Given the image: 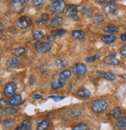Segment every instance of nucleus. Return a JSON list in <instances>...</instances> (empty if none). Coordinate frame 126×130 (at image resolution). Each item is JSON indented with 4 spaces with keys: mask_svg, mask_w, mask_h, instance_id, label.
I'll use <instances>...</instances> for the list:
<instances>
[{
    "mask_svg": "<svg viewBox=\"0 0 126 130\" xmlns=\"http://www.w3.org/2000/svg\"><path fill=\"white\" fill-rule=\"evenodd\" d=\"M49 126V122L47 120H43L41 121L38 125H37V129L39 130H45L48 128Z\"/></svg>",
    "mask_w": 126,
    "mask_h": 130,
    "instance_id": "nucleus-26",
    "label": "nucleus"
},
{
    "mask_svg": "<svg viewBox=\"0 0 126 130\" xmlns=\"http://www.w3.org/2000/svg\"><path fill=\"white\" fill-rule=\"evenodd\" d=\"M34 48L40 53H46L52 48V45L48 42L39 41L34 44Z\"/></svg>",
    "mask_w": 126,
    "mask_h": 130,
    "instance_id": "nucleus-2",
    "label": "nucleus"
},
{
    "mask_svg": "<svg viewBox=\"0 0 126 130\" xmlns=\"http://www.w3.org/2000/svg\"><path fill=\"white\" fill-rule=\"evenodd\" d=\"M71 75V71L70 69H66V70H64L60 75H59V77L57 80L63 85L64 86L65 85V83L67 81V79L70 77Z\"/></svg>",
    "mask_w": 126,
    "mask_h": 130,
    "instance_id": "nucleus-10",
    "label": "nucleus"
},
{
    "mask_svg": "<svg viewBox=\"0 0 126 130\" xmlns=\"http://www.w3.org/2000/svg\"><path fill=\"white\" fill-rule=\"evenodd\" d=\"M6 66L9 68H16L19 66V60L16 58H10L6 62Z\"/></svg>",
    "mask_w": 126,
    "mask_h": 130,
    "instance_id": "nucleus-24",
    "label": "nucleus"
},
{
    "mask_svg": "<svg viewBox=\"0 0 126 130\" xmlns=\"http://www.w3.org/2000/svg\"><path fill=\"white\" fill-rule=\"evenodd\" d=\"M5 100H3V99H1L0 100V108H2L4 105H5Z\"/></svg>",
    "mask_w": 126,
    "mask_h": 130,
    "instance_id": "nucleus-43",
    "label": "nucleus"
},
{
    "mask_svg": "<svg viewBox=\"0 0 126 130\" xmlns=\"http://www.w3.org/2000/svg\"><path fill=\"white\" fill-rule=\"evenodd\" d=\"M72 36L73 39L78 41H84L85 39V34L81 30H74L72 32Z\"/></svg>",
    "mask_w": 126,
    "mask_h": 130,
    "instance_id": "nucleus-15",
    "label": "nucleus"
},
{
    "mask_svg": "<svg viewBox=\"0 0 126 130\" xmlns=\"http://www.w3.org/2000/svg\"><path fill=\"white\" fill-rule=\"evenodd\" d=\"M21 102H22V97L19 94L14 95L13 96L9 98V104L12 106H17Z\"/></svg>",
    "mask_w": 126,
    "mask_h": 130,
    "instance_id": "nucleus-13",
    "label": "nucleus"
},
{
    "mask_svg": "<svg viewBox=\"0 0 126 130\" xmlns=\"http://www.w3.org/2000/svg\"><path fill=\"white\" fill-rule=\"evenodd\" d=\"M99 59V56L98 55H95V56H91V57H87L85 59V61L87 62H94L95 60L98 59Z\"/></svg>",
    "mask_w": 126,
    "mask_h": 130,
    "instance_id": "nucleus-36",
    "label": "nucleus"
},
{
    "mask_svg": "<svg viewBox=\"0 0 126 130\" xmlns=\"http://www.w3.org/2000/svg\"><path fill=\"white\" fill-rule=\"evenodd\" d=\"M94 19L97 22H102L104 21V16L102 14L97 13V14H95L94 15Z\"/></svg>",
    "mask_w": 126,
    "mask_h": 130,
    "instance_id": "nucleus-35",
    "label": "nucleus"
},
{
    "mask_svg": "<svg viewBox=\"0 0 126 130\" xmlns=\"http://www.w3.org/2000/svg\"><path fill=\"white\" fill-rule=\"evenodd\" d=\"M55 63H56L57 66V67H60V68H64V67H65L67 65V62L64 59H56Z\"/></svg>",
    "mask_w": 126,
    "mask_h": 130,
    "instance_id": "nucleus-29",
    "label": "nucleus"
},
{
    "mask_svg": "<svg viewBox=\"0 0 126 130\" xmlns=\"http://www.w3.org/2000/svg\"><path fill=\"white\" fill-rule=\"evenodd\" d=\"M81 12L84 15H88L91 12V8L88 6H87V5L83 6L81 7Z\"/></svg>",
    "mask_w": 126,
    "mask_h": 130,
    "instance_id": "nucleus-33",
    "label": "nucleus"
},
{
    "mask_svg": "<svg viewBox=\"0 0 126 130\" xmlns=\"http://www.w3.org/2000/svg\"><path fill=\"white\" fill-rule=\"evenodd\" d=\"M115 125L118 128H121V129L125 128H126V116L120 117L116 122Z\"/></svg>",
    "mask_w": 126,
    "mask_h": 130,
    "instance_id": "nucleus-23",
    "label": "nucleus"
},
{
    "mask_svg": "<svg viewBox=\"0 0 126 130\" xmlns=\"http://www.w3.org/2000/svg\"><path fill=\"white\" fill-rule=\"evenodd\" d=\"M64 86L57 80V79L53 80L52 83H51V88L54 90H57V89H60L63 87Z\"/></svg>",
    "mask_w": 126,
    "mask_h": 130,
    "instance_id": "nucleus-27",
    "label": "nucleus"
},
{
    "mask_svg": "<svg viewBox=\"0 0 126 130\" xmlns=\"http://www.w3.org/2000/svg\"><path fill=\"white\" fill-rule=\"evenodd\" d=\"M3 30H4V27H3V25L0 22V34H1L3 32Z\"/></svg>",
    "mask_w": 126,
    "mask_h": 130,
    "instance_id": "nucleus-44",
    "label": "nucleus"
},
{
    "mask_svg": "<svg viewBox=\"0 0 126 130\" xmlns=\"http://www.w3.org/2000/svg\"><path fill=\"white\" fill-rule=\"evenodd\" d=\"M51 35L54 36H61L63 35H64L65 33H67V31L64 29H58V30H55L50 32Z\"/></svg>",
    "mask_w": 126,
    "mask_h": 130,
    "instance_id": "nucleus-31",
    "label": "nucleus"
},
{
    "mask_svg": "<svg viewBox=\"0 0 126 130\" xmlns=\"http://www.w3.org/2000/svg\"><path fill=\"white\" fill-rule=\"evenodd\" d=\"M78 95L84 99H87L91 96V92L87 89L81 88L78 91Z\"/></svg>",
    "mask_w": 126,
    "mask_h": 130,
    "instance_id": "nucleus-20",
    "label": "nucleus"
},
{
    "mask_svg": "<svg viewBox=\"0 0 126 130\" xmlns=\"http://www.w3.org/2000/svg\"><path fill=\"white\" fill-rule=\"evenodd\" d=\"M49 98L53 99L55 102H59V101H61L64 99V97L59 96V95H52V96H49Z\"/></svg>",
    "mask_w": 126,
    "mask_h": 130,
    "instance_id": "nucleus-38",
    "label": "nucleus"
},
{
    "mask_svg": "<svg viewBox=\"0 0 126 130\" xmlns=\"http://www.w3.org/2000/svg\"><path fill=\"white\" fill-rule=\"evenodd\" d=\"M97 74L98 75H100V77L104 78V79H106L109 81H113L115 79V75L111 72H105V71H97Z\"/></svg>",
    "mask_w": 126,
    "mask_h": 130,
    "instance_id": "nucleus-12",
    "label": "nucleus"
},
{
    "mask_svg": "<svg viewBox=\"0 0 126 130\" xmlns=\"http://www.w3.org/2000/svg\"><path fill=\"white\" fill-rule=\"evenodd\" d=\"M32 4L36 7L40 6L43 4V0H32Z\"/></svg>",
    "mask_w": 126,
    "mask_h": 130,
    "instance_id": "nucleus-37",
    "label": "nucleus"
},
{
    "mask_svg": "<svg viewBox=\"0 0 126 130\" xmlns=\"http://www.w3.org/2000/svg\"><path fill=\"white\" fill-rule=\"evenodd\" d=\"M91 108L93 112L97 114L103 113L108 109V103L104 99H97L92 102Z\"/></svg>",
    "mask_w": 126,
    "mask_h": 130,
    "instance_id": "nucleus-1",
    "label": "nucleus"
},
{
    "mask_svg": "<svg viewBox=\"0 0 126 130\" xmlns=\"http://www.w3.org/2000/svg\"><path fill=\"white\" fill-rule=\"evenodd\" d=\"M120 53L122 56L126 57V45L123 46L121 49H120Z\"/></svg>",
    "mask_w": 126,
    "mask_h": 130,
    "instance_id": "nucleus-40",
    "label": "nucleus"
},
{
    "mask_svg": "<svg viewBox=\"0 0 126 130\" xmlns=\"http://www.w3.org/2000/svg\"><path fill=\"white\" fill-rule=\"evenodd\" d=\"M49 19V15L47 13H43L37 19H36V24L39 25H45Z\"/></svg>",
    "mask_w": 126,
    "mask_h": 130,
    "instance_id": "nucleus-17",
    "label": "nucleus"
},
{
    "mask_svg": "<svg viewBox=\"0 0 126 130\" xmlns=\"http://www.w3.org/2000/svg\"><path fill=\"white\" fill-rule=\"evenodd\" d=\"M51 2H59V1H63V0H50Z\"/></svg>",
    "mask_w": 126,
    "mask_h": 130,
    "instance_id": "nucleus-45",
    "label": "nucleus"
},
{
    "mask_svg": "<svg viewBox=\"0 0 126 130\" xmlns=\"http://www.w3.org/2000/svg\"><path fill=\"white\" fill-rule=\"evenodd\" d=\"M87 71V66L83 63H76L72 66V72L75 75H84Z\"/></svg>",
    "mask_w": 126,
    "mask_h": 130,
    "instance_id": "nucleus-8",
    "label": "nucleus"
},
{
    "mask_svg": "<svg viewBox=\"0 0 126 130\" xmlns=\"http://www.w3.org/2000/svg\"><path fill=\"white\" fill-rule=\"evenodd\" d=\"M109 115L114 119H119L122 116V111L119 108H115L110 111Z\"/></svg>",
    "mask_w": 126,
    "mask_h": 130,
    "instance_id": "nucleus-18",
    "label": "nucleus"
},
{
    "mask_svg": "<svg viewBox=\"0 0 126 130\" xmlns=\"http://www.w3.org/2000/svg\"><path fill=\"white\" fill-rule=\"evenodd\" d=\"M49 9L54 13H60L64 12L66 9V4L63 1L52 2L49 5Z\"/></svg>",
    "mask_w": 126,
    "mask_h": 130,
    "instance_id": "nucleus-4",
    "label": "nucleus"
},
{
    "mask_svg": "<svg viewBox=\"0 0 126 130\" xmlns=\"http://www.w3.org/2000/svg\"><path fill=\"white\" fill-rule=\"evenodd\" d=\"M63 22V18L60 15H57L55 17H54L50 22V26L52 28H57L59 26H60L61 24Z\"/></svg>",
    "mask_w": 126,
    "mask_h": 130,
    "instance_id": "nucleus-14",
    "label": "nucleus"
},
{
    "mask_svg": "<svg viewBox=\"0 0 126 130\" xmlns=\"http://www.w3.org/2000/svg\"><path fill=\"white\" fill-rule=\"evenodd\" d=\"M28 0H13L11 3V7L12 10L16 12H20L24 10L27 6Z\"/></svg>",
    "mask_w": 126,
    "mask_h": 130,
    "instance_id": "nucleus-3",
    "label": "nucleus"
},
{
    "mask_svg": "<svg viewBox=\"0 0 126 130\" xmlns=\"http://www.w3.org/2000/svg\"><path fill=\"white\" fill-rule=\"evenodd\" d=\"M66 15L72 19L77 20L78 19V9L76 6L71 5L66 10Z\"/></svg>",
    "mask_w": 126,
    "mask_h": 130,
    "instance_id": "nucleus-7",
    "label": "nucleus"
},
{
    "mask_svg": "<svg viewBox=\"0 0 126 130\" xmlns=\"http://www.w3.org/2000/svg\"><path fill=\"white\" fill-rule=\"evenodd\" d=\"M32 123L29 120H25L23 121L19 126L16 128V130H30L31 129Z\"/></svg>",
    "mask_w": 126,
    "mask_h": 130,
    "instance_id": "nucleus-16",
    "label": "nucleus"
},
{
    "mask_svg": "<svg viewBox=\"0 0 126 130\" xmlns=\"http://www.w3.org/2000/svg\"><path fill=\"white\" fill-rule=\"evenodd\" d=\"M72 128L73 130H84V129H88L89 127L86 123H79L75 126H73Z\"/></svg>",
    "mask_w": 126,
    "mask_h": 130,
    "instance_id": "nucleus-28",
    "label": "nucleus"
},
{
    "mask_svg": "<svg viewBox=\"0 0 126 130\" xmlns=\"http://www.w3.org/2000/svg\"><path fill=\"white\" fill-rule=\"evenodd\" d=\"M115 0H97V2L100 4H109L114 3Z\"/></svg>",
    "mask_w": 126,
    "mask_h": 130,
    "instance_id": "nucleus-39",
    "label": "nucleus"
},
{
    "mask_svg": "<svg viewBox=\"0 0 126 130\" xmlns=\"http://www.w3.org/2000/svg\"><path fill=\"white\" fill-rule=\"evenodd\" d=\"M33 98H34L35 99H41V98H42V95H40V94H36V95H33Z\"/></svg>",
    "mask_w": 126,
    "mask_h": 130,
    "instance_id": "nucleus-42",
    "label": "nucleus"
},
{
    "mask_svg": "<svg viewBox=\"0 0 126 130\" xmlns=\"http://www.w3.org/2000/svg\"><path fill=\"white\" fill-rule=\"evenodd\" d=\"M104 62L107 65H119L120 64V60L117 57V54L115 53H111L108 56H107L104 59Z\"/></svg>",
    "mask_w": 126,
    "mask_h": 130,
    "instance_id": "nucleus-9",
    "label": "nucleus"
},
{
    "mask_svg": "<svg viewBox=\"0 0 126 130\" xmlns=\"http://www.w3.org/2000/svg\"><path fill=\"white\" fill-rule=\"evenodd\" d=\"M16 24L20 29H27L32 24V19L29 16L23 15L18 19Z\"/></svg>",
    "mask_w": 126,
    "mask_h": 130,
    "instance_id": "nucleus-5",
    "label": "nucleus"
},
{
    "mask_svg": "<svg viewBox=\"0 0 126 130\" xmlns=\"http://www.w3.org/2000/svg\"><path fill=\"white\" fill-rule=\"evenodd\" d=\"M102 39L106 44H111L115 42L116 37L114 36L113 35H105L102 37Z\"/></svg>",
    "mask_w": 126,
    "mask_h": 130,
    "instance_id": "nucleus-21",
    "label": "nucleus"
},
{
    "mask_svg": "<svg viewBox=\"0 0 126 130\" xmlns=\"http://www.w3.org/2000/svg\"><path fill=\"white\" fill-rule=\"evenodd\" d=\"M71 116H73V117H78L81 115V111L79 109H77V108H75V109H73L71 110Z\"/></svg>",
    "mask_w": 126,
    "mask_h": 130,
    "instance_id": "nucleus-34",
    "label": "nucleus"
},
{
    "mask_svg": "<svg viewBox=\"0 0 126 130\" xmlns=\"http://www.w3.org/2000/svg\"><path fill=\"white\" fill-rule=\"evenodd\" d=\"M120 38H121V39L122 41H126V32L121 34V36H120Z\"/></svg>",
    "mask_w": 126,
    "mask_h": 130,
    "instance_id": "nucleus-41",
    "label": "nucleus"
},
{
    "mask_svg": "<svg viewBox=\"0 0 126 130\" xmlns=\"http://www.w3.org/2000/svg\"><path fill=\"white\" fill-rule=\"evenodd\" d=\"M119 31V29L118 26H115V25H107L104 28V32H106V33H116Z\"/></svg>",
    "mask_w": 126,
    "mask_h": 130,
    "instance_id": "nucleus-19",
    "label": "nucleus"
},
{
    "mask_svg": "<svg viewBox=\"0 0 126 130\" xmlns=\"http://www.w3.org/2000/svg\"><path fill=\"white\" fill-rule=\"evenodd\" d=\"M25 53H26V49L22 47H19V48H16L13 50V54L17 56V57H19V56H23Z\"/></svg>",
    "mask_w": 126,
    "mask_h": 130,
    "instance_id": "nucleus-25",
    "label": "nucleus"
},
{
    "mask_svg": "<svg viewBox=\"0 0 126 130\" xmlns=\"http://www.w3.org/2000/svg\"><path fill=\"white\" fill-rule=\"evenodd\" d=\"M44 36V34L42 31H35L33 32V37L34 39H40Z\"/></svg>",
    "mask_w": 126,
    "mask_h": 130,
    "instance_id": "nucleus-30",
    "label": "nucleus"
},
{
    "mask_svg": "<svg viewBox=\"0 0 126 130\" xmlns=\"http://www.w3.org/2000/svg\"><path fill=\"white\" fill-rule=\"evenodd\" d=\"M17 86L15 83H9L4 87V95L7 98H11L16 93Z\"/></svg>",
    "mask_w": 126,
    "mask_h": 130,
    "instance_id": "nucleus-6",
    "label": "nucleus"
},
{
    "mask_svg": "<svg viewBox=\"0 0 126 130\" xmlns=\"http://www.w3.org/2000/svg\"><path fill=\"white\" fill-rule=\"evenodd\" d=\"M118 12V6L115 3H109L104 8V12L107 15H115Z\"/></svg>",
    "mask_w": 126,
    "mask_h": 130,
    "instance_id": "nucleus-11",
    "label": "nucleus"
},
{
    "mask_svg": "<svg viewBox=\"0 0 126 130\" xmlns=\"http://www.w3.org/2000/svg\"><path fill=\"white\" fill-rule=\"evenodd\" d=\"M16 112V109L15 108H12V107H6V108H4L1 111L2 115L6 116H11V115H14Z\"/></svg>",
    "mask_w": 126,
    "mask_h": 130,
    "instance_id": "nucleus-22",
    "label": "nucleus"
},
{
    "mask_svg": "<svg viewBox=\"0 0 126 130\" xmlns=\"http://www.w3.org/2000/svg\"><path fill=\"white\" fill-rule=\"evenodd\" d=\"M125 42H126V41H125Z\"/></svg>",
    "mask_w": 126,
    "mask_h": 130,
    "instance_id": "nucleus-46",
    "label": "nucleus"
},
{
    "mask_svg": "<svg viewBox=\"0 0 126 130\" xmlns=\"http://www.w3.org/2000/svg\"><path fill=\"white\" fill-rule=\"evenodd\" d=\"M14 125V121L12 119H7L4 121V126L6 128H12Z\"/></svg>",
    "mask_w": 126,
    "mask_h": 130,
    "instance_id": "nucleus-32",
    "label": "nucleus"
}]
</instances>
